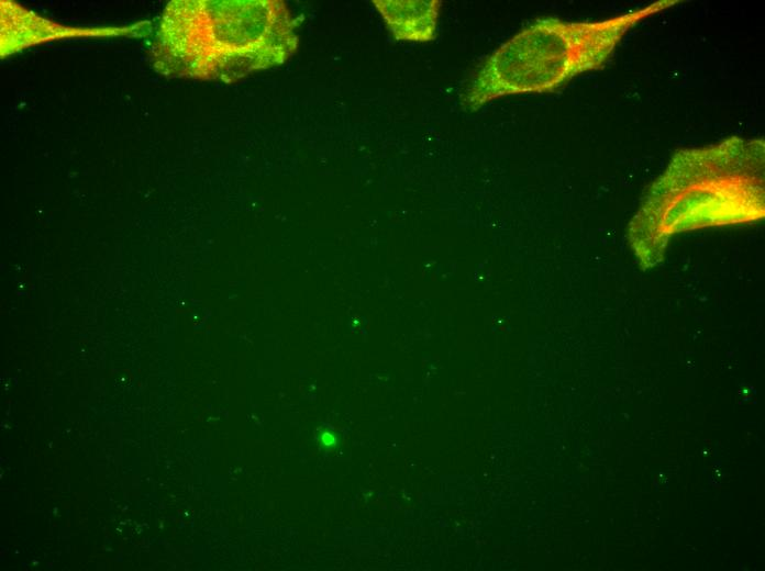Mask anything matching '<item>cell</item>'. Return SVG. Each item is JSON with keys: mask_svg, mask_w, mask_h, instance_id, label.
Here are the masks:
<instances>
[{"mask_svg": "<svg viewBox=\"0 0 765 571\" xmlns=\"http://www.w3.org/2000/svg\"><path fill=\"white\" fill-rule=\"evenodd\" d=\"M296 23L277 0L173 1L162 18L155 66L164 75L232 82L282 64Z\"/></svg>", "mask_w": 765, "mask_h": 571, "instance_id": "obj_2", "label": "cell"}, {"mask_svg": "<svg viewBox=\"0 0 765 571\" xmlns=\"http://www.w3.org/2000/svg\"><path fill=\"white\" fill-rule=\"evenodd\" d=\"M763 137L730 136L677 150L632 217L628 237L646 267L680 232L764 217Z\"/></svg>", "mask_w": 765, "mask_h": 571, "instance_id": "obj_1", "label": "cell"}, {"mask_svg": "<svg viewBox=\"0 0 765 571\" xmlns=\"http://www.w3.org/2000/svg\"><path fill=\"white\" fill-rule=\"evenodd\" d=\"M397 41L430 42L436 36L440 0H373Z\"/></svg>", "mask_w": 765, "mask_h": 571, "instance_id": "obj_4", "label": "cell"}, {"mask_svg": "<svg viewBox=\"0 0 765 571\" xmlns=\"http://www.w3.org/2000/svg\"><path fill=\"white\" fill-rule=\"evenodd\" d=\"M319 444H321L326 449H332L337 445V437L333 432L329 429L323 430L319 435Z\"/></svg>", "mask_w": 765, "mask_h": 571, "instance_id": "obj_5", "label": "cell"}, {"mask_svg": "<svg viewBox=\"0 0 765 571\" xmlns=\"http://www.w3.org/2000/svg\"><path fill=\"white\" fill-rule=\"evenodd\" d=\"M679 0H658L599 21H534L483 63L462 98L469 111L515 94L552 92L573 78L603 67L623 36Z\"/></svg>", "mask_w": 765, "mask_h": 571, "instance_id": "obj_3", "label": "cell"}]
</instances>
